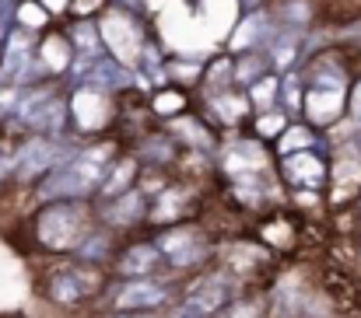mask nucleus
<instances>
[{"label":"nucleus","instance_id":"f03ea898","mask_svg":"<svg viewBox=\"0 0 361 318\" xmlns=\"http://www.w3.org/2000/svg\"><path fill=\"white\" fill-rule=\"evenodd\" d=\"M39 238L42 245L63 252V248H74L81 238H85V210L81 207H71V203H56L39 217Z\"/></svg>","mask_w":361,"mask_h":318},{"label":"nucleus","instance_id":"9d476101","mask_svg":"<svg viewBox=\"0 0 361 318\" xmlns=\"http://www.w3.org/2000/svg\"><path fill=\"white\" fill-rule=\"evenodd\" d=\"M42 56L60 70V67H67V60H71V53H67V42L63 39H49L46 46H42Z\"/></svg>","mask_w":361,"mask_h":318},{"label":"nucleus","instance_id":"f257e3e1","mask_svg":"<svg viewBox=\"0 0 361 318\" xmlns=\"http://www.w3.org/2000/svg\"><path fill=\"white\" fill-rule=\"evenodd\" d=\"M99 182H106V158L99 151H92V154H81L63 172H56L42 186V196L46 200H56V196H88Z\"/></svg>","mask_w":361,"mask_h":318},{"label":"nucleus","instance_id":"f8f14e48","mask_svg":"<svg viewBox=\"0 0 361 318\" xmlns=\"http://www.w3.org/2000/svg\"><path fill=\"white\" fill-rule=\"evenodd\" d=\"M126 179H130V161H123L120 168H116V175H113V182H109L106 189H109V193H116V189H120V186L126 182Z\"/></svg>","mask_w":361,"mask_h":318},{"label":"nucleus","instance_id":"39448f33","mask_svg":"<svg viewBox=\"0 0 361 318\" xmlns=\"http://www.w3.org/2000/svg\"><path fill=\"white\" fill-rule=\"evenodd\" d=\"M60 158V147L56 144H49V140H32V144H25V151L18 154V175L21 179H32V175H39V172H49V165Z\"/></svg>","mask_w":361,"mask_h":318},{"label":"nucleus","instance_id":"0eeeda50","mask_svg":"<svg viewBox=\"0 0 361 318\" xmlns=\"http://www.w3.org/2000/svg\"><path fill=\"white\" fill-rule=\"evenodd\" d=\"M284 172L291 182H302V186H319L323 182V161H316L312 154H295L284 161Z\"/></svg>","mask_w":361,"mask_h":318},{"label":"nucleus","instance_id":"dca6fc26","mask_svg":"<svg viewBox=\"0 0 361 318\" xmlns=\"http://www.w3.org/2000/svg\"><path fill=\"white\" fill-rule=\"evenodd\" d=\"M67 0H42V7H49V11H60Z\"/></svg>","mask_w":361,"mask_h":318},{"label":"nucleus","instance_id":"9b49d317","mask_svg":"<svg viewBox=\"0 0 361 318\" xmlns=\"http://www.w3.org/2000/svg\"><path fill=\"white\" fill-rule=\"evenodd\" d=\"M309 144H312V136H309L305 129H291V133L281 140V151H284V154H288V151H298V147L309 151Z\"/></svg>","mask_w":361,"mask_h":318},{"label":"nucleus","instance_id":"f3484780","mask_svg":"<svg viewBox=\"0 0 361 318\" xmlns=\"http://www.w3.org/2000/svg\"><path fill=\"white\" fill-rule=\"evenodd\" d=\"M7 168H11V165H7V161H4V158H0V179H4V175H7Z\"/></svg>","mask_w":361,"mask_h":318},{"label":"nucleus","instance_id":"6e6552de","mask_svg":"<svg viewBox=\"0 0 361 318\" xmlns=\"http://www.w3.org/2000/svg\"><path fill=\"white\" fill-rule=\"evenodd\" d=\"M158 252H161V248H154V245H137V248L126 252V259L120 262V269L123 273H137V276H140V273H147V269L158 262Z\"/></svg>","mask_w":361,"mask_h":318},{"label":"nucleus","instance_id":"423d86ee","mask_svg":"<svg viewBox=\"0 0 361 318\" xmlns=\"http://www.w3.org/2000/svg\"><path fill=\"white\" fill-rule=\"evenodd\" d=\"M302 106L305 112L316 119V122H330L334 115H337V108H341V91H326V88H309L305 91V98H302Z\"/></svg>","mask_w":361,"mask_h":318},{"label":"nucleus","instance_id":"1a4fd4ad","mask_svg":"<svg viewBox=\"0 0 361 318\" xmlns=\"http://www.w3.org/2000/svg\"><path fill=\"white\" fill-rule=\"evenodd\" d=\"M21 63H25V39L14 35V39H11V53H7V60H4V77H14Z\"/></svg>","mask_w":361,"mask_h":318},{"label":"nucleus","instance_id":"20e7f679","mask_svg":"<svg viewBox=\"0 0 361 318\" xmlns=\"http://www.w3.org/2000/svg\"><path fill=\"white\" fill-rule=\"evenodd\" d=\"M165 298H169L165 287H158L151 280H133V284H126L116 294V308H123V312H144V308H158Z\"/></svg>","mask_w":361,"mask_h":318},{"label":"nucleus","instance_id":"ddd939ff","mask_svg":"<svg viewBox=\"0 0 361 318\" xmlns=\"http://www.w3.org/2000/svg\"><path fill=\"white\" fill-rule=\"evenodd\" d=\"M21 21H25V25H39V21H42V11H35V7L25 4V7H21Z\"/></svg>","mask_w":361,"mask_h":318},{"label":"nucleus","instance_id":"2eb2a0df","mask_svg":"<svg viewBox=\"0 0 361 318\" xmlns=\"http://www.w3.org/2000/svg\"><path fill=\"white\" fill-rule=\"evenodd\" d=\"M99 4H102V0H74V11H81V14H85V11H95Z\"/></svg>","mask_w":361,"mask_h":318},{"label":"nucleus","instance_id":"7ed1b4c3","mask_svg":"<svg viewBox=\"0 0 361 318\" xmlns=\"http://www.w3.org/2000/svg\"><path fill=\"white\" fill-rule=\"evenodd\" d=\"M92 291H95V276L92 273H81V269H63V273H56L49 280V294L60 305H74V301H81Z\"/></svg>","mask_w":361,"mask_h":318},{"label":"nucleus","instance_id":"4468645a","mask_svg":"<svg viewBox=\"0 0 361 318\" xmlns=\"http://www.w3.org/2000/svg\"><path fill=\"white\" fill-rule=\"evenodd\" d=\"M351 112H355V119L361 122V81L355 84V91H351Z\"/></svg>","mask_w":361,"mask_h":318}]
</instances>
